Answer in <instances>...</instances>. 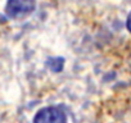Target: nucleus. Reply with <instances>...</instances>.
Listing matches in <instances>:
<instances>
[{
    "instance_id": "nucleus-1",
    "label": "nucleus",
    "mask_w": 131,
    "mask_h": 123,
    "mask_svg": "<svg viewBox=\"0 0 131 123\" xmlns=\"http://www.w3.org/2000/svg\"><path fill=\"white\" fill-rule=\"evenodd\" d=\"M36 8V0H8L5 13L9 18L18 19L27 17Z\"/></svg>"
},
{
    "instance_id": "nucleus-2",
    "label": "nucleus",
    "mask_w": 131,
    "mask_h": 123,
    "mask_svg": "<svg viewBox=\"0 0 131 123\" xmlns=\"http://www.w3.org/2000/svg\"><path fill=\"white\" fill-rule=\"evenodd\" d=\"M34 123H67V114L60 106H45L36 113Z\"/></svg>"
},
{
    "instance_id": "nucleus-3",
    "label": "nucleus",
    "mask_w": 131,
    "mask_h": 123,
    "mask_svg": "<svg viewBox=\"0 0 131 123\" xmlns=\"http://www.w3.org/2000/svg\"><path fill=\"white\" fill-rule=\"evenodd\" d=\"M63 64H64V59L63 58H51V59L48 60V67L53 72H55V73H58V72L62 71Z\"/></svg>"
},
{
    "instance_id": "nucleus-4",
    "label": "nucleus",
    "mask_w": 131,
    "mask_h": 123,
    "mask_svg": "<svg viewBox=\"0 0 131 123\" xmlns=\"http://www.w3.org/2000/svg\"><path fill=\"white\" fill-rule=\"evenodd\" d=\"M126 26H127V30L131 32V12L128 13L127 16V21H126Z\"/></svg>"
}]
</instances>
